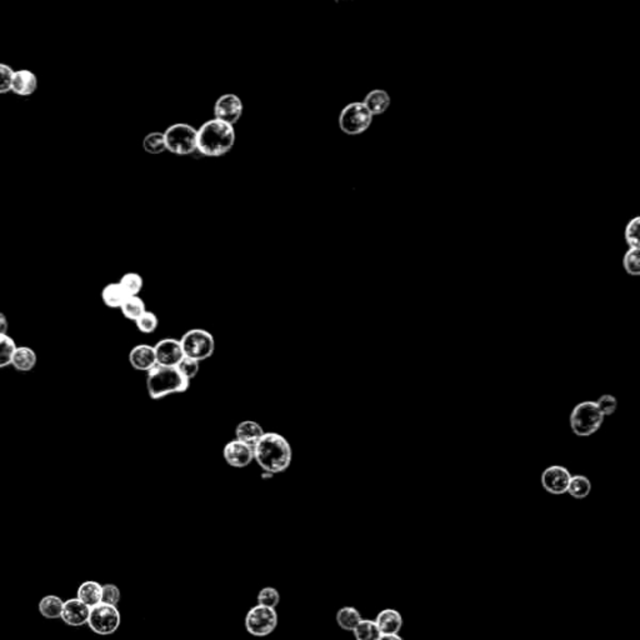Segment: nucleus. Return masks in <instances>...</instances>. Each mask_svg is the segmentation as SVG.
Here are the masks:
<instances>
[{"mask_svg":"<svg viewBox=\"0 0 640 640\" xmlns=\"http://www.w3.org/2000/svg\"><path fill=\"white\" fill-rule=\"evenodd\" d=\"M258 466L264 472L278 474L287 470L292 463V448L285 438L276 431H267L253 447Z\"/></svg>","mask_w":640,"mask_h":640,"instance_id":"1","label":"nucleus"},{"mask_svg":"<svg viewBox=\"0 0 640 640\" xmlns=\"http://www.w3.org/2000/svg\"><path fill=\"white\" fill-rule=\"evenodd\" d=\"M197 131V151L205 156H225L237 140L234 126L216 118L207 120Z\"/></svg>","mask_w":640,"mask_h":640,"instance_id":"2","label":"nucleus"},{"mask_svg":"<svg viewBox=\"0 0 640 640\" xmlns=\"http://www.w3.org/2000/svg\"><path fill=\"white\" fill-rule=\"evenodd\" d=\"M191 387V380L183 377L177 368L156 364L148 371L147 388L150 398L159 401L170 394L186 393Z\"/></svg>","mask_w":640,"mask_h":640,"instance_id":"3","label":"nucleus"},{"mask_svg":"<svg viewBox=\"0 0 640 640\" xmlns=\"http://www.w3.org/2000/svg\"><path fill=\"white\" fill-rule=\"evenodd\" d=\"M604 418L595 401H581L575 405L570 413V429L576 437H590L600 429L604 423Z\"/></svg>","mask_w":640,"mask_h":640,"instance_id":"4","label":"nucleus"},{"mask_svg":"<svg viewBox=\"0 0 640 640\" xmlns=\"http://www.w3.org/2000/svg\"><path fill=\"white\" fill-rule=\"evenodd\" d=\"M164 133L167 151L175 156H191L198 149V131L186 123H175Z\"/></svg>","mask_w":640,"mask_h":640,"instance_id":"5","label":"nucleus"},{"mask_svg":"<svg viewBox=\"0 0 640 640\" xmlns=\"http://www.w3.org/2000/svg\"><path fill=\"white\" fill-rule=\"evenodd\" d=\"M183 353L186 358L202 362L209 359L216 350L214 336L208 330L192 329L186 332L180 339Z\"/></svg>","mask_w":640,"mask_h":640,"instance_id":"6","label":"nucleus"},{"mask_svg":"<svg viewBox=\"0 0 640 640\" xmlns=\"http://www.w3.org/2000/svg\"><path fill=\"white\" fill-rule=\"evenodd\" d=\"M373 115L362 102L350 103L341 109L339 128L348 135H359L366 132L373 123Z\"/></svg>","mask_w":640,"mask_h":640,"instance_id":"7","label":"nucleus"},{"mask_svg":"<svg viewBox=\"0 0 640 640\" xmlns=\"http://www.w3.org/2000/svg\"><path fill=\"white\" fill-rule=\"evenodd\" d=\"M278 613L276 609L263 605H254L248 611L244 620L246 632L249 634L263 638L271 634L278 627Z\"/></svg>","mask_w":640,"mask_h":640,"instance_id":"8","label":"nucleus"},{"mask_svg":"<svg viewBox=\"0 0 640 640\" xmlns=\"http://www.w3.org/2000/svg\"><path fill=\"white\" fill-rule=\"evenodd\" d=\"M121 616L117 606L114 605L101 604L90 608L88 625L90 630L96 634L110 635L114 634L120 627Z\"/></svg>","mask_w":640,"mask_h":640,"instance_id":"9","label":"nucleus"},{"mask_svg":"<svg viewBox=\"0 0 640 640\" xmlns=\"http://www.w3.org/2000/svg\"><path fill=\"white\" fill-rule=\"evenodd\" d=\"M243 109L244 105L239 96L233 93H227L216 99L214 104V118L234 126L241 118Z\"/></svg>","mask_w":640,"mask_h":640,"instance_id":"10","label":"nucleus"},{"mask_svg":"<svg viewBox=\"0 0 640 640\" xmlns=\"http://www.w3.org/2000/svg\"><path fill=\"white\" fill-rule=\"evenodd\" d=\"M572 474L562 466H551L542 473L540 482L545 491L553 496H563L568 491Z\"/></svg>","mask_w":640,"mask_h":640,"instance_id":"11","label":"nucleus"},{"mask_svg":"<svg viewBox=\"0 0 640 640\" xmlns=\"http://www.w3.org/2000/svg\"><path fill=\"white\" fill-rule=\"evenodd\" d=\"M154 353L156 364L169 368H175L184 358L180 341L174 338H165L158 341L154 345Z\"/></svg>","mask_w":640,"mask_h":640,"instance_id":"12","label":"nucleus"},{"mask_svg":"<svg viewBox=\"0 0 640 640\" xmlns=\"http://www.w3.org/2000/svg\"><path fill=\"white\" fill-rule=\"evenodd\" d=\"M223 456L228 464L233 468H246L254 461L253 447L240 442L238 439L225 444Z\"/></svg>","mask_w":640,"mask_h":640,"instance_id":"13","label":"nucleus"},{"mask_svg":"<svg viewBox=\"0 0 640 640\" xmlns=\"http://www.w3.org/2000/svg\"><path fill=\"white\" fill-rule=\"evenodd\" d=\"M89 614L90 608L88 605L84 604L78 598H73L64 602L60 619L70 627H82L84 624H88Z\"/></svg>","mask_w":640,"mask_h":640,"instance_id":"14","label":"nucleus"},{"mask_svg":"<svg viewBox=\"0 0 640 640\" xmlns=\"http://www.w3.org/2000/svg\"><path fill=\"white\" fill-rule=\"evenodd\" d=\"M38 85H39V80H38L36 73L31 72L30 69H19V70H14L10 93L27 98L36 93L38 90Z\"/></svg>","mask_w":640,"mask_h":640,"instance_id":"15","label":"nucleus"},{"mask_svg":"<svg viewBox=\"0 0 640 640\" xmlns=\"http://www.w3.org/2000/svg\"><path fill=\"white\" fill-rule=\"evenodd\" d=\"M129 363L137 371H149L156 365L154 347L149 344L135 345L129 353Z\"/></svg>","mask_w":640,"mask_h":640,"instance_id":"16","label":"nucleus"},{"mask_svg":"<svg viewBox=\"0 0 640 640\" xmlns=\"http://www.w3.org/2000/svg\"><path fill=\"white\" fill-rule=\"evenodd\" d=\"M374 622L382 635H392L401 633L404 620L401 611L393 608H387L378 614Z\"/></svg>","mask_w":640,"mask_h":640,"instance_id":"17","label":"nucleus"},{"mask_svg":"<svg viewBox=\"0 0 640 640\" xmlns=\"http://www.w3.org/2000/svg\"><path fill=\"white\" fill-rule=\"evenodd\" d=\"M264 433L262 425L253 422V420H244L240 422L239 424L235 428V437L240 442L248 444L251 447H254L259 442V439L263 437Z\"/></svg>","mask_w":640,"mask_h":640,"instance_id":"18","label":"nucleus"},{"mask_svg":"<svg viewBox=\"0 0 640 640\" xmlns=\"http://www.w3.org/2000/svg\"><path fill=\"white\" fill-rule=\"evenodd\" d=\"M362 103L364 104L365 108L368 109L371 115L374 117V115H380V114L385 113L390 107L392 99H390L388 91H385L383 89H374L371 90L365 96L364 101Z\"/></svg>","mask_w":640,"mask_h":640,"instance_id":"19","label":"nucleus"},{"mask_svg":"<svg viewBox=\"0 0 640 640\" xmlns=\"http://www.w3.org/2000/svg\"><path fill=\"white\" fill-rule=\"evenodd\" d=\"M103 586L98 581H88L82 583L77 592V598L83 602L84 604L93 608L102 603Z\"/></svg>","mask_w":640,"mask_h":640,"instance_id":"20","label":"nucleus"},{"mask_svg":"<svg viewBox=\"0 0 640 640\" xmlns=\"http://www.w3.org/2000/svg\"><path fill=\"white\" fill-rule=\"evenodd\" d=\"M36 353L29 347H17L13 355L12 366L18 371H30L36 368Z\"/></svg>","mask_w":640,"mask_h":640,"instance_id":"21","label":"nucleus"},{"mask_svg":"<svg viewBox=\"0 0 640 640\" xmlns=\"http://www.w3.org/2000/svg\"><path fill=\"white\" fill-rule=\"evenodd\" d=\"M126 298L128 295L124 289L120 287L119 283H109L108 285L103 288V303L110 309H120Z\"/></svg>","mask_w":640,"mask_h":640,"instance_id":"22","label":"nucleus"},{"mask_svg":"<svg viewBox=\"0 0 640 640\" xmlns=\"http://www.w3.org/2000/svg\"><path fill=\"white\" fill-rule=\"evenodd\" d=\"M362 619L363 616L360 614V611L354 606H343L336 611V616H335V620L338 623V625L345 632H353Z\"/></svg>","mask_w":640,"mask_h":640,"instance_id":"23","label":"nucleus"},{"mask_svg":"<svg viewBox=\"0 0 640 640\" xmlns=\"http://www.w3.org/2000/svg\"><path fill=\"white\" fill-rule=\"evenodd\" d=\"M592 491V482L586 475L575 474L572 475L570 483H569L568 493L569 496L574 499H586Z\"/></svg>","mask_w":640,"mask_h":640,"instance_id":"24","label":"nucleus"},{"mask_svg":"<svg viewBox=\"0 0 640 640\" xmlns=\"http://www.w3.org/2000/svg\"><path fill=\"white\" fill-rule=\"evenodd\" d=\"M64 600L57 595H47L39 603V611L47 619H59Z\"/></svg>","mask_w":640,"mask_h":640,"instance_id":"25","label":"nucleus"},{"mask_svg":"<svg viewBox=\"0 0 640 640\" xmlns=\"http://www.w3.org/2000/svg\"><path fill=\"white\" fill-rule=\"evenodd\" d=\"M120 311L126 319L135 322L147 311V306L139 295H133L126 298L123 306H120Z\"/></svg>","mask_w":640,"mask_h":640,"instance_id":"26","label":"nucleus"},{"mask_svg":"<svg viewBox=\"0 0 640 640\" xmlns=\"http://www.w3.org/2000/svg\"><path fill=\"white\" fill-rule=\"evenodd\" d=\"M355 640H378L382 637L377 624L371 619H362L359 624L355 627L353 632Z\"/></svg>","mask_w":640,"mask_h":640,"instance_id":"27","label":"nucleus"},{"mask_svg":"<svg viewBox=\"0 0 640 640\" xmlns=\"http://www.w3.org/2000/svg\"><path fill=\"white\" fill-rule=\"evenodd\" d=\"M143 149L153 156H158V154L167 151L164 133L151 132L147 134L143 139Z\"/></svg>","mask_w":640,"mask_h":640,"instance_id":"28","label":"nucleus"},{"mask_svg":"<svg viewBox=\"0 0 640 640\" xmlns=\"http://www.w3.org/2000/svg\"><path fill=\"white\" fill-rule=\"evenodd\" d=\"M118 283H119L120 287L124 289V292H126L128 297L138 295L142 292L144 285L143 278L135 271L126 273L124 276L120 278V281Z\"/></svg>","mask_w":640,"mask_h":640,"instance_id":"29","label":"nucleus"},{"mask_svg":"<svg viewBox=\"0 0 640 640\" xmlns=\"http://www.w3.org/2000/svg\"><path fill=\"white\" fill-rule=\"evenodd\" d=\"M17 344L10 335L0 334V369L12 365L13 355Z\"/></svg>","mask_w":640,"mask_h":640,"instance_id":"30","label":"nucleus"},{"mask_svg":"<svg viewBox=\"0 0 640 640\" xmlns=\"http://www.w3.org/2000/svg\"><path fill=\"white\" fill-rule=\"evenodd\" d=\"M258 604L276 609L281 603V594L273 586H265L257 595Z\"/></svg>","mask_w":640,"mask_h":640,"instance_id":"31","label":"nucleus"},{"mask_svg":"<svg viewBox=\"0 0 640 640\" xmlns=\"http://www.w3.org/2000/svg\"><path fill=\"white\" fill-rule=\"evenodd\" d=\"M135 325L139 332L144 334H151L156 332L159 325V319L153 311H145L140 317L135 320Z\"/></svg>","mask_w":640,"mask_h":640,"instance_id":"32","label":"nucleus"},{"mask_svg":"<svg viewBox=\"0 0 640 640\" xmlns=\"http://www.w3.org/2000/svg\"><path fill=\"white\" fill-rule=\"evenodd\" d=\"M623 267L629 276H638L640 274V251L629 249L623 258Z\"/></svg>","mask_w":640,"mask_h":640,"instance_id":"33","label":"nucleus"},{"mask_svg":"<svg viewBox=\"0 0 640 640\" xmlns=\"http://www.w3.org/2000/svg\"><path fill=\"white\" fill-rule=\"evenodd\" d=\"M639 225L640 218L635 216L634 219H632L625 227L624 237H625V241L628 244L629 249H639Z\"/></svg>","mask_w":640,"mask_h":640,"instance_id":"34","label":"nucleus"},{"mask_svg":"<svg viewBox=\"0 0 640 640\" xmlns=\"http://www.w3.org/2000/svg\"><path fill=\"white\" fill-rule=\"evenodd\" d=\"M175 368L183 377L186 378L188 380H192V379L197 377L198 373H199V362L184 357Z\"/></svg>","mask_w":640,"mask_h":640,"instance_id":"35","label":"nucleus"},{"mask_svg":"<svg viewBox=\"0 0 640 640\" xmlns=\"http://www.w3.org/2000/svg\"><path fill=\"white\" fill-rule=\"evenodd\" d=\"M14 69L6 63H0V96L8 94L12 90Z\"/></svg>","mask_w":640,"mask_h":640,"instance_id":"36","label":"nucleus"},{"mask_svg":"<svg viewBox=\"0 0 640 640\" xmlns=\"http://www.w3.org/2000/svg\"><path fill=\"white\" fill-rule=\"evenodd\" d=\"M595 403H597V405H598L600 412L603 413L604 417L613 415V414L616 413V408H618V401H616V396L611 394L600 395V398Z\"/></svg>","mask_w":640,"mask_h":640,"instance_id":"37","label":"nucleus"},{"mask_svg":"<svg viewBox=\"0 0 640 640\" xmlns=\"http://www.w3.org/2000/svg\"><path fill=\"white\" fill-rule=\"evenodd\" d=\"M121 599L119 588L114 584L103 586L102 603L117 606Z\"/></svg>","mask_w":640,"mask_h":640,"instance_id":"38","label":"nucleus"},{"mask_svg":"<svg viewBox=\"0 0 640 640\" xmlns=\"http://www.w3.org/2000/svg\"><path fill=\"white\" fill-rule=\"evenodd\" d=\"M8 329H9L8 319H6V314L0 311V334H8Z\"/></svg>","mask_w":640,"mask_h":640,"instance_id":"39","label":"nucleus"},{"mask_svg":"<svg viewBox=\"0 0 640 640\" xmlns=\"http://www.w3.org/2000/svg\"><path fill=\"white\" fill-rule=\"evenodd\" d=\"M378 640H404L399 634L382 635Z\"/></svg>","mask_w":640,"mask_h":640,"instance_id":"40","label":"nucleus"}]
</instances>
